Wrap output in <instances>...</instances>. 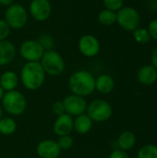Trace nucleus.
<instances>
[{"label": "nucleus", "mask_w": 157, "mask_h": 158, "mask_svg": "<svg viewBox=\"0 0 157 158\" xmlns=\"http://www.w3.org/2000/svg\"><path fill=\"white\" fill-rule=\"evenodd\" d=\"M68 87L73 94L85 97L95 90V78L88 70H77L68 79Z\"/></svg>", "instance_id": "f257e3e1"}, {"label": "nucleus", "mask_w": 157, "mask_h": 158, "mask_svg": "<svg viewBox=\"0 0 157 158\" xmlns=\"http://www.w3.org/2000/svg\"><path fill=\"white\" fill-rule=\"evenodd\" d=\"M20 80L30 91L41 88L45 81V72L40 62H27L21 69Z\"/></svg>", "instance_id": "f03ea898"}, {"label": "nucleus", "mask_w": 157, "mask_h": 158, "mask_svg": "<svg viewBox=\"0 0 157 158\" xmlns=\"http://www.w3.org/2000/svg\"><path fill=\"white\" fill-rule=\"evenodd\" d=\"M1 101L4 109L11 116L23 114L27 107V101L24 94L17 90L6 92Z\"/></svg>", "instance_id": "7ed1b4c3"}, {"label": "nucleus", "mask_w": 157, "mask_h": 158, "mask_svg": "<svg viewBox=\"0 0 157 158\" xmlns=\"http://www.w3.org/2000/svg\"><path fill=\"white\" fill-rule=\"evenodd\" d=\"M40 63L45 72L50 76H58L65 70V61L62 56L53 49L44 51Z\"/></svg>", "instance_id": "20e7f679"}, {"label": "nucleus", "mask_w": 157, "mask_h": 158, "mask_svg": "<svg viewBox=\"0 0 157 158\" xmlns=\"http://www.w3.org/2000/svg\"><path fill=\"white\" fill-rule=\"evenodd\" d=\"M29 19L28 10L19 3H13L6 7L5 11V21L8 24L10 29L19 30L23 28Z\"/></svg>", "instance_id": "39448f33"}, {"label": "nucleus", "mask_w": 157, "mask_h": 158, "mask_svg": "<svg viewBox=\"0 0 157 158\" xmlns=\"http://www.w3.org/2000/svg\"><path fill=\"white\" fill-rule=\"evenodd\" d=\"M86 114L93 120V122L95 121L100 123L105 122L111 118L113 109L107 101L103 99H95L87 106Z\"/></svg>", "instance_id": "423d86ee"}, {"label": "nucleus", "mask_w": 157, "mask_h": 158, "mask_svg": "<svg viewBox=\"0 0 157 158\" xmlns=\"http://www.w3.org/2000/svg\"><path fill=\"white\" fill-rule=\"evenodd\" d=\"M141 16L139 12L131 6H122L117 11V23L125 31H134L139 28Z\"/></svg>", "instance_id": "0eeeda50"}, {"label": "nucleus", "mask_w": 157, "mask_h": 158, "mask_svg": "<svg viewBox=\"0 0 157 158\" xmlns=\"http://www.w3.org/2000/svg\"><path fill=\"white\" fill-rule=\"evenodd\" d=\"M44 51L38 40H26L19 49L21 57L28 62H40Z\"/></svg>", "instance_id": "6e6552de"}, {"label": "nucleus", "mask_w": 157, "mask_h": 158, "mask_svg": "<svg viewBox=\"0 0 157 158\" xmlns=\"http://www.w3.org/2000/svg\"><path fill=\"white\" fill-rule=\"evenodd\" d=\"M28 12L34 20L39 22L45 21L52 14L51 3L47 0H31Z\"/></svg>", "instance_id": "1a4fd4ad"}, {"label": "nucleus", "mask_w": 157, "mask_h": 158, "mask_svg": "<svg viewBox=\"0 0 157 158\" xmlns=\"http://www.w3.org/2000/svg\"><path fill=\"white\" fill-rule=\"evenodd\" d=\"M62 102L65 107V112L71 117H78L81 114H84L88 106L84 97L73 94L66 96Z\"/></svg>", "instance_id": "9d476101"}, {"label": "nucleus", "mask_w": 157, "mask_h": 158, "mask_svg": "<svg viewBox=\"0 0 157 158\" xmlns=\"http://www.w3.org/2000/svg\"><path fill=\"white\" fill-rule=\"evenodd\" d=\"M100 42L92 34L82 35L78 42L80 53L85 57H94L100 52Z\"/></svg>", "instance_id": "9b49d317"}, {"label": "nucleus", "mask_w": 157, "mask_h": 158, "mask_svg": "<svg viewBox=\"0 0 157 158\" xmlns=\"http://www.w3.org/2000/svg\"><path fill=\"white\" fill-rule=\"evenodd\" d=\"M73 130H74V119L70 115L67 113L58 116L53 125V131L55 134L59 137L69 135Z\"/></svg>", "instance_id": "f8f14e48"}, {"label": "nucleus", "mask_w": 157, "mask_h": 158, "mask_svg": "<svg viewBox=\"0 0 157 158\" xmlns=\"http://www.w3.org/2000/svg\"><path fill=\"white\" fill-rule=\"evenodd\" d=\"M61 149L53 140H43L37 145V154L41 158H58Z\"/></svg>", "instance_id": "ddd939ff"}, {"label": "nucleus", "mask_w": 157, "mask_h": 158, "mask_svg": "<svg viewBox=\"0 0 157 158\" xmlns=\"http://www.w3.org/2000/svg\"><path fill=\"white\" fill-rule=\"evenodd\" d=\"M17 54L14 44L8 40L0 41V67L8 65L13 61Z\"/></svg>", "instance_id": "4468645a"}, {"label": "nucleus", "mask_w": 157, "mask_h": 158, "mask_svg": "<svg viewBox=\"0 0 157 158\" xmlns=\"http://www.w3.org/2000/svg\"><path fill=\"white\" fill-rule=\"evenodd\" d=\"M137 79L143 85H152L157 81V70L153 65L143 66L137 72Z\"/></svg>", "instance_id": "2eb2a0df"}, {"label": "nucleus", "mask_w": 157, "mask_h": 158, "mask_svg": "<svg viewBox=\"0 0 157 158\" xmlns=\"http://www.w3.org/2000/svg\"><path fill=\"white\" fill-rule=\"evenodd\" d=\"M115 87V81L112 76L108 74H102L99 75L95 79V90L99 93L107 94L113 91Z\"/></svg>", "instance_id": "dca6fc26"}, {"label": "nucleus", "mask_w": 157, "mask_h": 158, "mask_svg": "<svg viewBox=\"0 0 157 158\" xmlns=\"http://www.w3.org/2000/svg\"><path fill=\"white\" fill-rule=\"evenodd\" d=\"M19 84V77L16 72L12 70H6L0 76V85L5 92H10L16 90Z\"/></svg>", "instance_id": "f3484780"}, {"label": "nucleus", "mask_w": 157, "mask_h": 158, "mask_svg": "<svg viewBox=\"0 0 157 158\" xmlns=\"http://www.w3.org/2000/svg\"><path fill=\"white\" fill-rule=\"evenodd\" d=\"M93 127V120L87 114H81L74 119V130L79 134L88 133Z\"/></svg>", "instance_id": "a211bd4d"}, {"label": "nucleus", "mask_w": 157, "mask_h": 158, "mask_svg": "<svg viewBox=\"0 0 157 158\" xmlns=\"http://www.w3.org/2000/svg\"><path fill=\"white\" fill-rule=\"evenodd\" d=\"M135 143H136V136L131 131L122 132L118 139V148L120 150H123L126 152L130 150L131 148H133Z\"/></svg>", "instance_id": "6ab92c4d"}, {"label": "nucleus", "mask_w": 157, "mask_h": 158, "mask_svg": "<svg viewBox=\"0 0 157 158\" xmlns=\"http://www.w3.org/2000/svg\"><path fill=\"white\" fill-rule=\"evenodd\" d=\"M97 19L100 24L104 26H111L117 22V12L105 8L99 12Z\"/></svg>", "instance_id": "aec40b11"}, {"label": "nucleus", "mask_w": 157, "mask_h": 158, "mask_svg": "<svg viewBox=\"0 0 157 158\" xmlns=\"http://www.w3.org/2000/svg\"><path fill=\"white\" fill-rule=\"evenodd\" d=\"M17 123L12 118H2L0 119V133L3 135H11L16 131Z\"/></svg>", "instance_id": "412c9836"}, {"label": "nucleus", "mask_w": 157, "mask_h": 158, "mask_svg": "<svg viewBox=\"0 0 157 158\" xmlns=\"http://www.w3.org/2000/svg\"><path fill=\"white\" fill-rule=\"evenodd\" d=\"M138 158H157L156 145L146 144L138 151Z\"/></svg>", "instance_id": "4be33fe9"}, {"label": "nucleus", "mask_w": 157, "mask_h": 158, "mask_svg": "<svg viewBox=\"0 0 157 158\" xmlns=\"http://www.w3.org/2000/svg\"><path fill=\"white\" fill-rule=\"evenodd\" d=\"M133 37L134 40L139 43V44H147L150 42L151 37L150 34L147 31V29L145 28H137L134 31H133Z\"/></svg>", "instance_id": "5701e85b"}, {"label": "nucleus", "mask_w": 157, "mask_h": 158, "mask_svg": "<svg viewBox=\"0 0 157 158\" xmlns=\"http://www.w3.org/2000/svg\"><path fill=\"white\" fill-rule=\"evenodd\" d=\"M38 42L41 44V45L43 46V48L47 51V50H51L53 49V46H54V39L51 35L49 34H46V33H43L42 34L39 39H38Z\"/></svg>", "instance_id": "b1692460"}, {"label": "nucleus", "mask_w": 157, "mask_h": 158, "mask_svg": "<svg viewBox=\"0 0 157 158\" xmlns=\"http://www.w3.org/2000/svg\"><path fill=\"white\" fill-rule=\"evenodd\" d=\"M56 143H57V144L61 150H68V149L71 148L74 144L73 138L69 135L60 136Z\"/></svg>", "instance_id": "393cba45"}, {"label": "nucleus", "mask_w": 157, "mask_h": 158, "mask_svg": "<svg viewBox=\"0 0 157 158\" xmlns=\"http://www.w3.org/2000/svg\"><path fill=\"white\" fill-rule=\"evenodd\" d=\"M103 3L106 9L112 11H118L123 6V0H103Z\"/></svg>", "instance_id": "a878e982"}, {"label": "nucleus", "mask_w": 157, "mask_h": 158, "mask_svg": "<svg viewBox=\"0 0 157 158\" xmlns=\"http://www.w3.org/2000/svg\"><path fill=\"white\" fill-rule=\"evenodd\" d=\"M10 27L5 21V19H0V41L6 40L8 35L10 34Z\"/></svg>", "instance_id": "bb28decb"}, {"label": "nucleus", "mask_w": 157, "mask_h": 158, "mask_svg": "<svg viewBox=\"0 0 157 158\" xmlns=\"http://www.w3.org/2000/svg\"><path fill=\"white\" fill-rule=\"evenodd\" d=\"M147 31L150 34L151 39H154V40L157 41V19H152L149 22Z\"/></svg>", "instance_id": "cd10ccee"}, {"label": "nucleus", "mask_w": 157, "mask_h": 158, "mask_svg": "<svg viewBox=\"0 0 157 158\" xmlns=\"http://www.w3.org/2000/svg\"><path fill=\"white\" fill-rule=\"evenodd\" d=\"M52 111L57 117L65 114L66 112H65V107H64L63 102L62 101H56V102H55L52 105Z\"/></svg>", "instance_id": "c85d7f7f"}, {"label": "nucleus", "mask_w": 157, "mask_h": 158, "mask_svg": "<svg viewBox=\"0 0 157 158\" xmlns=\"http://www.w3.org/2000/svg\"><path fill=\"white\" fill-rule=\"evenodd\" d=\"M108 158H130V156L128 155V153L126 151L117 149L110 154Z\"/></svg>", "instance_id": "c756f323"}, {"label": "nucleus", "mask_w": 157, "mask_h": 158, "mask_svg": "<svg viewBox=\"0 0 157 158\" xmlns=\"http://www.w3.org/2000/svg\"><path fill=\"white\" fill-rule=\"evenodd\" d=\"M152 65L155 67V69L157 70V47L155 48V50L152 53Z\"/></svg>", "instance_id": "7c9ffc66"}, {"label": "nucleus", "mask_w": 157, "mask_h": 158, "mask_svg": "<svg viewBox=\"0 0 157 158\" xmlns=\"http://www.w3.org/2000/svg\"><path fill=\"white\" fill-rule=\"evenodd\" d=\"M14 3V0H0V5L4 6H9L10 5H12Z\"/></svg>", "instance_id": "2f4dec72"}, {"label": "nucleus", "mask_w": 157, "mask_h": 158, "mask_svg": "<svg viewBox=\"0 0 157 158\" xmlns=\"http://www.w3.org/2000/svg\"><path fill=\"white\" fill-rule=\"evenodd\" d=\"M4 94H5V91L3 90V88H2L1 85H0V101L2 100V98H3V96H4Z\"/></svg>", "instance_id": "473e14b6"}, {"label": "nucleus", "mask_w": 157, "mask_h": 158, "mask_svg": "<svg viewBox=\"0 0 157 158\" xmlns=\"http://www.w3.org/2000/svg\"><path fill=\"white\" fill-rule=\"evenodd\" d=\"M2 116H3V110H2V107L0 106V119L2 118Z\"/></svg>", "instance_id": "72a5a7b5"}, {"label": "nucleus", "mask_w": 157, "mask_h": 158, "mask_svg": "<svg viewBox=\"0 0 157 158\" xmlns=\"http://www.w3.org/2000/svg\"><path fill=\"white\" fill-rule=\"evenodd\" d=\"M47 1H50V0H47Z\"/></svg>", "instance_id": "f704fd0d"}, {"label": "nucleus", "mask_w": 157, "mask_h": 158, "mask_svg": "<svg viewBox=\"0 0 157 158\" xmlns=\"http://www.w3.org/2000/svg\"><path fill=\"white\" fill-rule=\"evenodd\" d=\"M156 147H157V145H156Z\"/></svg>", "instance_id": "c9c22d12"}, {"label": "nucleus", "mask_w": 157, "mask_h": 158, "mask_svg": "<svg viewBox=\"0 0 157 158\" xmlns=\"http://www.w3.org/2000/svg\"><path fill=\"white\" fill-rule=\"evenodd\" d=\"M39 158H41V157H39Z\"/></svg>", "instance_id": "e433bc0d"}]
</instances>
